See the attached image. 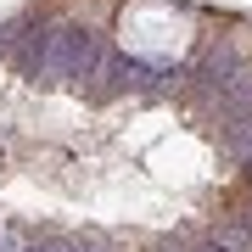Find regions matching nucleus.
Wrapping results in <instances>:
<instances>
[{
	"label": "nucleus",
	"mask_w": 252,
	"mask_h": 252,
	"mask_svg": "<svg viewBox=\"0 0 252 252\" xmlns=\"http://www.w3.org/2000/svg\"><path fill=\"white\" fill-rule=\"evenodd\" d=\"M23 252H84V235H45V241H28Z\"/></svg>",
	"instance_id": "obj_1"
},
{
	"label": "nucleus",
	"mask_w": 252,
	"mask_h": 252,
	"mask_svg": "<svg viewBox=\"0 0 252 252\" xmlns=\"http://www.w3.org/2000/svg\"><path fill=\"white\" fill-rule=\"evenodd\" d=\"M23 247H28V235L17 224H0V252H23Z\"/></svg>",
	"instance_id": "obj_2"
},
{
	"label": "nucleus",
	"mask_w": 252,
	"mask_h": 252,
	"mask_svg": "<svg viewBox=\"0 0 252 252\" xmlns=\"http://www.w3.org/2000/svg\"><path fill=\"white\" fill-rule=\"evenodd\" d=\"M247 224H252V213H247Z\"/></svg>",
	"instance_id": "obj_4"
},
{
	"label": "nucleus",
	"mask_w": 252,
	"mask_h": 252,
	"mask_svg": "<svg viewBox=\"0 0 252 252\" xmlns=\"http://www.w3.org/2000/svg\"><path fill=\"white\" fill-rule=\"evenodd\" d=\"M162 252H180V247H162Z\"/></svg>",
	"instance_id": "obj_3"
}]
</instances>
